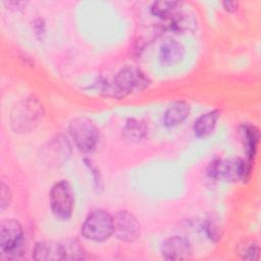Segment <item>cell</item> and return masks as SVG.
<instances>
[{"instance_id":"6da1fadb","label":"cell","mask_w":261,"mask_h":261,"mask_svg":"<svg viewBox=\"0 0 261 261\" xmlns=\"http://www.w3.org/2000/svg\"><path fill=\"white\" fill-rule=\"evenodd\" d=\"M150 84L148 76L139 68L126 65L113 77L111 83L103 85L105 95L113 98H123L134 91H141Z\"/></svg>"},{"instance_id":"7a4b0ae2","label":"cell","mask_w":261,"mask_h":261,"mask_svg":"<svg viewBox=\"0 0 261 261\" xmlns=\"http://www.w3.org/2000/svg\"><path fill=\"white\" fill-rule=\"evenodd\" d=\"M44 107L35 97L20 100L10 113V126L14 133L25 134L34 130L42 121Z\"/></svg>"},{"instance_id":"3957f363","label":"cell","mask_w":261,"mask_h":261,"mask_svg":"<svg viewBox=\"0 0 261 261\" xmlns=\"http://www.w3.org/2000/svg\"><path fill=\"white\" fill-rule=\"evenodd\" d=\"M207 173L215 180L245 182L251 177L252 164L248 159H216L209 164Z\"/></svg>"},{"instance_id":"277c9868","label":"cell","mask_w":261,"mask_h":261,"mask_svg":"<svg viewBox=\"0 0 261 261\" xmlns=\"http://www.w3.org/2000/svg\"><path fill=\"white\" fill-rule=\"evenodd\" d=\"M24 252V233L15 219H4L0 224V253L5 259H17Z\"/></svg>"},{"instance_id":"5b68a950","label":"cell","mask_w":261,"mask_h":261,"mask_svg":"<svg viewBox=\"0 0 261 261\" xmlns=\"http://www.w3.org/2000/svg\"><path fill=\"white\" fill-rule=\"evenodd\" d=\"M81 232L87 240L104 242L114 233L113 216L103 209L93 210L83 222Z\"/></svg>"},{"instance_id":"8992f818","label":"cell","mask_w":261,"mask_h":261,"mask_svg":"<svg viewBox=\"0 0 261 261\" xmlns=\"http://www.w3.org/2000/svg\"><path fill=\"white\" fill-rule=\"evenodd\" d=\"M74 207V194L66 180L55 182L50 191V208L54 216L60 220H68Z\"/></svg>"},{"instance_id":"52a82bcc","label":"cell","mask_w":261,"mask_h":261,"mask_svg":"<svg viewBox=\"0 0 261 261\" xmlns=\"http://www.w3.org/2000/svg\"><path fill=\"white\" fill-rule=\"evenodd\" d=\"M69 134L79 150L92 152L99 141V132L96 125L86 117H75L69 123Z\"/></svg>"},{"instance_id":"ba28073f","label":"cell","mask_w":261,"mask_h":261,"mask_svg":"<svg viewBox=\"0 0 261 261\" xmlns=\"http://www.w3.org/2000/svg\"><path fill=\"white\" fill-rule=\"evenodd\" d=\"M114 234L125 243H133L140 238L141 226L138 219L128 211H118L113 216Z\"/></svg>"},{"instance_id":"9c48e42d","label":"cell","mask_w":261,"mask_h":261,"mask_svg":"<svg viewBox=\"0 0 261 261\" xmlns=\"http://www.w3.org/2000/svg\"><path fill=\"white\" fill-rule=\"evenodd\" d=\"M160 253L165 260H187L193 254V247L189 239L181 236H173L161 244Z\"/></svg>"},{"instance_id":"30bf717a","label":"cell","mask_w":261,"mask_h":261,"mask_svg":"<svg viewBox=\"0 0 261 261\" xmlns=\"http://www.w3.org/2000/svg\"><path fill=\"white\" fill-rule=\"evenodd\" d=\"M33 258L42 261L64 260L62 244L54 241L38 242L34 248Z\"/></svg>"},{"instance_id":"8fae6325","label":"cell","mask_w":261,"mask_h":261,"mask_svg":"<svg viewBox=\"0 0 261 261\" xmlns=\"http://www.w3.org/2000/svg\"><path fill=\"white\" fill-rule=\"evenodd\" d=\"M185 55V48L175 40H166L160 46L159 59L165 66L178 63Z\"/></svg>"},{"instance_id":"7c38bea8","label":"cell","mask_w":261,"mask_h":261,"mask_svg":"<svg viewBox=\"0 0 261 261\" xmlns=\"http://www.w3.org/2000/svg\"><path fill=\"white\" fill-rule=\"evenodd\" d=\"M219 116H220V112L217 109L210 110L200 115L195 120L193 125L194 135L197 138H206L210 136L214 132L217 125Z\"/></svg>"},{"instance_id":"4fadbf2b","label":"cell","mask_w":261,"mask_h":261,"mask_svg":"<svg viewBox=\"0 0 261 261\" xmlns=\"http://www.w3.org/2000/svg\"><path fill=\"white\" fill-rule=\"evenodd\" d=\"M241 138L243 141L247 159L252 162V160L256 156L259 145V129L254 124L244 123L241 126Z\"/></svg>"},{"instance_id":"5bb4252c","label":"cell","mask_w":261,"mask_h":261,"mask_svg":"<svg viewBox=\"0 0 261 261\" xmlns=\"http://www.w3.org/2000/svg\"><path fill=\"white\" fill-rule=\"evenodd\" d=\"M190 114V106L184 101L171 104L165 111L163 122L167 127H173L182 123Z\"/></svg>"},{"instance_id":"9a60e30c","label":"cell","mask_w":261,"mask_h":261,"mask_svg":"<svg viewBox=\"0 0 261 261\" xmlns=\"http://www.w3.org/2000/svg\"><path fill=\"white\" fill-rule=\"evenodd\" d=\"M170 29L176 33L192 32L197 27V20L193 14L177 11L169 18Z\"/></svg>"},{"instance_id":"2e32d148","label":"cell","mask_w":261,"mask_h":261,"mask_svg":"<svg viewBox=\"0 0 261 261\" xmlns=\"http://www.w3.org/2000/svg\"><path fill=\"white\" fill-rule=\"evenodd\" d=\"M148 133V126L139 119H128L123 127V137L132 142L143 140Z\"/></svg>"},{"instance_id":"e0dca14e","label":"cell","mask_w":261,"mask_h":261,"mask_svg":"<svg viewBox=\"0 0 261 261\" xmlns=\"http://www.w3.org/2000/svg\"><path fill=\"white\" fill-rule=\"evenodd\" d=\"M181 5L178 1H156L151 6V11L154 15L162 18H170L177 11Z\"/></svg>"},{"instance_id":"ac0fdd59","label":"cell","mask_w":261,"mask_h":261,"mask_svg":"<svg viewBox=\"0 0 261 261\" xmlns=\"http://www.w3.org/2000/svg\"><path fill=\"white\" fill-rule=\"evenodd\" d=\"M62 244L64 260H83L86 253L81 244L75 240H67Z\"/></svg>"},{"instance_id":"d6986e66","label":"cell","mask_w":261,"mask_h":261,"mask_svg":"<svg viewBox=\"0 0 261 261\" xmlns=\"http://www.w3.org/2000/svg\"><path fill=\"white\" fill-rule=\"evenodd\" d=\"M259 254H260V248L258 243L255 241H250L246 242L244 245L241 246L239 250V255L241 256L242 259L245 260H258L259 259Z\"/></svg>"},{"instance_id":"ffe728a7","label":"cell","mask_w":261,"mask_h":261,"mask_svg":"<svg viewBox=\"0 0 261 261\" xmlns=\"http://www.w3.org/2000/svg\"><path fill=\"white\" fill-rule=\"evenodd\" d=\"M204 227L208 238H210L212 241H217L219 238H221V230L212 219H207Z\"/></svg>"},{"instance_id":"44dd1931","label":"cell","mask_w":261,"mask_h":261,"mask_svg":"<svg viewBox=\"0 0 261 261\" xmlns=\"http://www.w3.org/2000/svg\"><path fill=\"white\" fill-rule=\"evenodd\" d=\"M0 207L1 211L5 210L11 202V192L9 190V187L6 186L4 182H1V192H0Z\"/></svg>"},{"instance_id":"7402d4cb","label":"cell","mask_w":261,"mask_h":261,"mask_svg":"<svg viewBox=\"0 0 261 261\" xmlns=\"http://www.w3.org/2000/svg\"><path fill=\"white\" fill-rule=\"evenodd\" d=\"M4 4L9 8L13 10H20L25 7L27 2L24 1H5Z\"/></svg>"},{"instance_id":"603a6c76","label":"cell","mask_w":261,"mask_h":261,"mask_svg":"<svg viewBox=\"0 0 261 261\" xmlns=\"http://www.w3.org/2000/svg\"><path fill=\"white\" fill-rule=\"evenodd\" d=\"M222 5L223 8L228 12H234L238 9V2L236 1H224Z\"/></svg>"}]
</instances>
